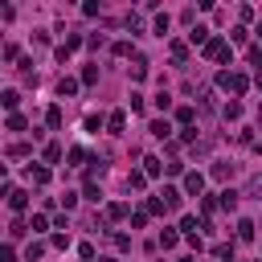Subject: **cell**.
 <instances>
[{"mask_svg": "<svg viewBox=\"0 0 262 262\" xmlns=\"http://www.w3.org/2000/svg\"><path fill=\"white\" fill-rule=\"evenodd\" d=\"M180 262H196V258H180Z\"/></svg>", "mask_w": 262, "mask_h": 262, "instance_id": "cell-47", "label": "cell"}, {"mask_svg": "<svg viewBox=\"0 0 262 262\" xmlns=\"http://www.w3.org/2000/svg\"><path fill=\"white\" fill-rule=\"evenodd\" d=\"M217 196H221L217 205H221L225 213H233V209H237V196H242V192H233V188H225V192H217Z\"/></svg>", "mask_w": 262, "mask_h": 262, "instance_id": "cell-10", "label": "cell"}, {"mask_svg": "<svg viewBox=\"0 0 262 262\" xmlns=\"http://www.w3.org/2000/svg\"><path fill=\"white\" fill-rule=\"evenodd\" d=\"M29 180H33V184H49V168H41V164H29Z\"/></svg>", "mask_w": 262, "mask_h": 262, "instance_id": "cell-14", "label": "cell"}, {"mask_svg": "<svg viewBox=\"0 0 262 262\" xmlns=\"http://www.w3.org/2000/svg\"><path fill=\"white\" fill-rule=\"evenodd\" d=\"M164 168H168V164H164L160 156H147V160H143V172H147V176H160Z\"/></svg>", "mask_w": 262, "mask_h": 262, "instance_id": "cell-13", "label": "cell"}, {"mask_svg": "<svg viewBox=\"0 0 262 262\" xmlns=\"http://www.w3.org/2000/svg\"><path fill=\"white\" fill-rule=\"evenodd\" d=\"M143 78H147V61H143V57H139V61H135V66H131V82H143Z\"/></svg>", "mask_w": 262, "mask_h": 262, "instance_id": "cell-25", "label": "cell"}, {"mask_svg": "<svg viewBox=\"0 0 262 262\" xmlns=\"http://www.w3.org/2000/svg\"><path fill=\"white\" fill-rule=\"evenodd\" d=\"M123 217H127V205L123 201H111L106 205V221H123Z\"/></svg>", "mask_w": 262, "mask_h": 262, "instance_id": "cell-15", "label": "cell"}, {"mask_svg": "<svg viewBox=\"0 0 262 262\" xmlns=\"http://www.w3.org/2000/svg\"><path fill=\"white\" fill-rule=\"evenodd\" d=\"M188 41H192V45H209L213 37H209V29H205V25H192V33H188Z\"/></svg>", "mask_w": 262, "mask_h": 262, "instance_id": "cell-11", "label": "cell"}, {"mask_svg": "<svg viewBox=\"0 0 262 262\" xmlns=\"http://www.w3.org/2000/svg\"><path fill=\"white\" fill-rule=\"evenodd\" d=\"M106 127H111V135H123V127H127V111H111V115H106Z\"/></svg>", "mask_w": 262, "mask_h": 262, "instance_id": "cell-5", "label": "cell"}, {"mask_svg": "<svg viewBox=\"0 0 262 262\" xmlns=\"http://www.w3.org/2000/svg\"><path fill=\"white\" fill-rule=\"evenodd\" d=\"M4 196H8V209H12V213H25V209H29V192H25V188H8V184H4Z\"/></svg>", "mask_w": 262, "mask_h": 262, "instance_id": "cell-3", "label": "cell"}, {"mask_svg": "<svg viewBox=\"0 0 262 262\" xmlns=\"http://www.w3.org/2000/svg\"><path fill=\"white\" fill-rule=\"evenodd\" d=\"M78 86H82V78H61V82H57V94H61V98H74Z\"/></svg>", "mask_w": 262, "mask_h": 262, "instance_id": "cell-6", "label": "cell"}, {"mask_svg": "<svg viewBox=\"0 0 262 262\" xmlns=\"http://www.w3.org/2000/svg\"><path fill=\"white\" fill-rule=\"evenodd\" d=\"M172 61H176V66L188 61V45H184V41H172Z\"/></svg>", "mask_w": 262, "mask_h": 262, "instance_id": "cell-17", "label": "cell"}, {"mask_svg": "<svg viewBox=\"0 0 262 262\" xmlns=\"http://www.w3.org/2000/svg\"><path fill=\"white\" fill-rule=\"evenodd\" d=\"M201 213L213 217V213H217V201H213V196H201Z\"/></svg>", "mask_w": 262, "mask_h": 262, "instance_id": "cell-34", "label": "cell"}, {"mask_svg": "<svg viewBox=\"0 0 262 262\" xmlns=\"http://www.w3.org/2000/svg\"><path fill=\"white\" fill-rule=\"evenodd\" d=\"M78 258H82V262H94V246L82 242V246H78Z\"/></svg>", "mask_w": 262, "mask_h": 262, "instance_id": "cell-37", "label": "cell"}, {"mask_svg": "<svg viewBox=\"0 0 262 262\" xmlns=\"http://www.w3.org/2000/svg\"><path fill=\"white\" fill-rule=\"evenodd\" d=\"M147 131H151L156 139H172V123H168V119H151V127H147Z\"/></svg>", "mask_w": 262, "mask_h": 262, "instance_id": "cell-8", "label": "cell"}, {"mask_svg": "<svg viewBox=\"0 0 262 262\" xmlns=\"http://www.w3.org/2000/svg\"><path fill=\"white\" fill-rule=\"evenodd\" d=\"M221 119H225V123H237V119H242V102H237V98H229V102L221 106Z\"/></svg>", "mask_w": 262, "mask_h": 262, "instance_id": "cell-7", "label": "cell"}, {"mask_svg": "<svg viewBox=\"0 0 262 262\" xmlns=\"http://www.w3.org/2000/svg\"><path fill=\"white\" fill-rule=\"evenodd\" d=\"M254 86H258V90H262V70H258V74H254Z\"/></svg>", "mask_w": 262, "mask_h": 262, "instance_id": "cell-46", "label": "cell"}, {"mask_svg": "<svg viewBox=\"0 0 262 262\" xmlns=\"http://www.w3.org/2000/svg\"><path fill=\"white\" fill-rule=\"evenodd\" d=\"M143 184H147V172H131L127 176V188H143Z\"/></svg>", "mask_w": 262, "mask_h": 262, "instance_id": "cell-32", "label": "cell"}, {"mask_svg": "<svg viewBox=\"0 0 262 262\" xmlns=\"http://www.w3.org/2000/svg\"><path fill=\"white\" fill-rule=\"evenodd\" d=\"M246 37H250V33H246V25H237V29H233V33H229V41H233V45H242V41H246Z\"/></svg>", "mask_w": 262, "mask_h": 262, "instance_id": "cell-39", "label": "cell"}, {"mask_svg": "<svg viewBox=\"0 0 262 262\" xmlns=\"http://www.w3.org/2000/svg\"><path fill=\"white\" fill-rule=\"evenodd\" d=\"M49 246H53V250H66V246H70V233H53Z\"/></svg>", "mask_w": 262, "mask_h": 262, "instance_id": "cell-36", "label": "cell"}, {"mask_svg": "<svg viewBox=\"0 0 262 262\" xmlns=\"http://www.w3.org/2000/svg\"><path fill=\"white\" fill-rule=\"evenodd\" d=\"M4 123H8V131H25V127H29V123H25V115H8Z\"/></svg>", "mask_w": 262, "mask_h": 262, "instance_id": "cell-30", "label": "cell"}, {"mask_svg": "<svg viewBox=\"0 0 262 262\" xmlns=\"http://www.w3.org/2000/svg\"><path fill=\"white\" fill-rule=\"evenodd\" d=\"M45 123H49V131H61V123H66V115H61V106H49V115H45Z\"/></svg>", "mask_w": 262, "mask_h": 262, "instance_id": "cell-12", "label": "cell"}, {"mask_svg": "<svg viewBox=\"0 0 262 262\" xmlns=\"http://www.w3.org/2000/svg\"><path fill=\"white\" fill-rule=\"evenodd\" d=\"M229 176H233V164L217 160V164H213V180H229Z\"/></svg>", "mask_w": 262, "mask_h": 262, "instance_id": "cell-18", "label": "cell"}, {"mask_svg": "<svg viewBox=\"0 0 262 262\" xmlns=\"http://www.w3.org/2000/svg\"><path fill=\"white\" fill-rule=\"evenodd\" d=\"M237 20H242V25H250V20H254V8H250V4H242V8H237Z\"/></svg>", "mask_w": 262, "mask_h": 262, "instance_id": "cell-38", "label": "cell"}, {"mask_svg": "<svg viewBox=\"0 0 262 262\" xmlns=\"http://www.w3.org/2000/svg\"><path fill=\"white\" fill-rule=\"evenodd\" d=\"M111 53H115V57H127V53H131V45H127V41H115V45H111Z\"/></svg>", "mask_w": 262, "mask_h": 262, "instance_id": "cell-40", "label": "cell"}, {"mask_svg": "<svg viewBox=\"0 0 262 262\" xmlns=\"http://www.w3.org/2000/svg\"><path fill=\"white\" fill-rule=\"evenodd\" d=\"M102 262H115V258H102Z\"/></svg>", "mask_w": 262, "mask_h": 262, "instance_id": "cell-48", "label": "cell"}, {"mask_svg": "<svg viewBox=\"0 0 262 262\" xmlns=\"http://www.w3.org/2000/svg\"><path fill=\"white\" fill-rule=\"evenodd\" d=\"M168 29H172V20H168V12H164V16H156V37H168Z\"/></svg>", "mask_w": 262, "mask_h": 262, "instance_id": "cell-28", "label": "cell"}, {"mask_svg": "<svg viewBox=\"0 0 262 262\" xmlns=\"http://www.w3.org/2000/svg\"><path fill=\"white\" fill-rule=\"evenodd\" d=\"M8 156H12V160H20V156H29V143H12V147H8Z\"/></svg>", "mask_w": 262, "mask_h": 262, "instance_id": "cell-42", "label": "cell"}, {"mask_svg": "<svg viewBox=\"0 0 262 262\" xmlns=\"http://www.w3.org/2000/svg\"><path fill=\"white\" fill-rule=\"evenodd\" d=\"M0 258H4V262H16V250H12V242L4 246V254H0Z\"/></svg>", "mask_w": 262, "mask_h": 262, "instance_id": "cell-45", "label": "cell"}, {"mask_svg": "<svg viewBox=\"0 0 262 262\" xmlns=\"http://www.w3.org/2000/svg\"><path fill=\"white\" fill-rule=\"evenodd\" d=\"M29 229H33V233H45V229H49V217H45V213H33Z\"/></svg>", "mask_w": 262, "mask_h": 262, "instance_id": "cell-22", "label": "cell"}, {"mask_svg": "<svg viewBox=\"0 0 262 262\" xmlns=\"http://www.w3.org/2000/svg\"><path fill=\"white\" fill-rule=\"evenodd\" d=\"M94 82H98V66H86L82 70V86H94Z\"/></svg>", "mask_w": 262, "mask_h": 262, "instance_id": "cell-29", "label": "cell"}, {"mask_svg": "<svg viewBox=\"0 0 262 262\" xmlns=\"http://www.w3.org/2000/svg\"><path fill=\"white\" fill-rule=\"evenodd\" d=\"M217 86H221V90H233V94H246V90H250V78L237 74V70H221V74H217Z\"/></svg>", "mask_w": 262, "mask_h": 262, "instance_id": "cell-1", "label": "cell"}, {"mask_svg": "<svg viewBox=\"0 0 262 262\" xmlns=\"http://www.w3.org/2000/svg\"><path fill=\"white\" fill-rule=\"evenodd\" d=\"M176 242H180L176 229H164V233H160V246H164V250H176Z\"/></svg>", "mask_w": 262, "mask_h": 262, "instance_id": "cell-24", "label": "cell"}, {"mask_svg": "<svg viewBox=\"0 0 262 262\" xmlns=\"http://www.w3.org/2000/svg\"><path fill=\"white\" fill-rule=\"evenodd\" d=\"M147 213H168V205H164V196H147Z\"/></svg>", "mask_w": 262, "mask_h": 262, "instance_id": "cell-33", "label": "cell"}, {"mask_svg": "<svg viewBox=\"0 0 262 262\" xmlns=\"http://www.w3.org/2000/svg\"><path fill=\"white\" fill-rule=\"evenodd\" d=\"M176 119H180V127H192V119H196V111H192V106H180V111H176Z\"/></svg>", "mask_w": 262, "mask_h": 262, "instance_id": "cell-26", "label": "cell"}, {"mask_svg": "<svg viewBox=\"0 0 262 262\" xmlns=\"http://www.w3.org/2000/svg\"><path fill=\"white\" fill-rule=\"evenodd\" d=\"M57 160H61V143H49L45 147V164H57Z\"/></svg>", "mask_w": 262, "mask_h": 262, "instance_id": "cell-31", "label": "cell"}, {"mask_svg": "<svg viewBox=\"0 0 262 262\" xmlns=\"http://www.w3.org/2000/svg\"><path fill=\"white\" fill-rule=\"evenodd\" d=\"M131 225L139 229V225H147V209H139V213H131Z\"/></svg>", "mask_w": 262, "mask_h": 262, "instance_id": "cell-44", "label": "cell"}, {"mask_svg": "<svg viewBox=\"0 0 262 262\" xmlns=\"http://www.w3.org/2000/svg\"><path fill=\"white\" fill-rule=\"evenodd\" d=\"M160 196H164V205H168V209H180V188H164Z\"/></svg>", "mask_w": 262, "mask_h": 262, "instance_id": "cell-21", "label": "cell"}, {"mask_svg": "<svg viewBox=\"0 0 262 262\" xmlns=\"http://www.w3.org/2000/svg\"><path fill=\"white\" fill-rule=\"evenodd\" d=\"M213 254H217L221 262H233V242H217V246H213Z\"/></svg>", "mask_w": 262, "mask_h": 262, "instance_id": "cell-20", "label": "cell"}, {"mask_svg": "<svg viewBox=\"0 0 262 262\" xmlns=\"http://www.w3.org/2000/svg\"><path fill=\"white\" fill-rule=\"evenodd\" d=\"M16 237H25V221H12L8 225V242H16Z\"/></svg>", "mask_w": 262, "mask_h": 262, "instance_id": "cell-35", "label": "cell"}, {"mask_svg": "<svg viewBox=\"0 0 262 262\" xmlns=\"http://www.w3.org/2000/svg\"><path fill=\"white\" fill-rule=\"evenodd\" d=\"M82 196H86V201H94V205H98V201H102V188H98V184H94V180H86V184H82Z\"/></svg>", "mask_w": 262, "mask_h": 262, "instance_id": "cell-19", "label": "cell"}, {"mask_svg": "<svg viewBox=\"0 0 262 262\" xmlns=\"http://www.w3.org/2000/svg\"><path fill=\"white\" fill-rule=\"evenodd\" d=\"M242 196H262V172H254L250 180H246V192Z\"/></svg>", "mask_w": 262, "mask_h": 262, "instance_id": "cell-16", "label": "cell"}, {"mask_svg": "<svg viewBox=\"0 0 262 262\" xmlns=\"http://www.w3.org/2000/svg\"><path fill=\"white\" fill-rule=\"evenodd\" d=\"M0 106H4L8 115H16V106H20V94H16V90H4V94H0Z\"/></svg>", "mask_w": 262, "mask_h": 262, "instance_id": "cell-9", "label": "cell"}, {"mask_svg": "<svg viewBox=\"0 0 262 262\" xmlns=\"http://www.w3.org/2000/svg\"><path fill=\"white\" fill-rule=\"evenodd\" d=\"M205 57H209V61H229V57H233V49H229V41H225V37H213V41L205 45Z\"/></svg>", "mask_w": 262, "mask_h": 262, "instance_id": "cell-2", "label": "cell"}, {"mask_svg": "<svg viewBox=\"0 0 262 262\" xmlns=\"http://www.w3.org/2000/svg\"><path fill=\"white\" fill-rule=\"evenodd\" d=\"M250 237H254V221L242 217V221H237V242H250Z\"/></svg>", "mask_w": 262, "mask_h": 262, "instance_id": "cell-23", "label": "cell"}, {"mask_svg": "<svg viewBox=\"0 0 262 262\" xmlns=\"http://www.w3.org/2000/svg\"><path fill=\"white\" fill-rule=\"evenodd\" d=\"M102 127V115H86V131H98Z\"/></svg>", "mask_w": 262, "mask_h": 262, "instance_id": "cell-43", "label": "cell"}, {"mask_svg": "<svg viewBox=\"0 0 262 262\" xmlns=\"http://www.w3.org/2000/svg\"><path fill=\"white\" fill-rule=\"evenodd\" d=\"M184 192H188V196H201V192H205V176H201V172H184Z\"/></svg>", "mask_w": 262, "mask_h": 262, "instance_id": "cell-4", "label": "cell"}, {"mask_svg": "<svg viewBox=\"0 0 262 262\" xmlns=\"http://www.w3.org/2000/svg\"><path fill=\"white\" fill-rule=\"evenodd\" d=\"M168 106H172V94L160 90V94H156V111H168Z\"/></svg>", "mask_w": 262, "mask_h": 262, "instance_id": "cell-41", "label": "cell"}, {"mask_svg": "<svg viewBox=\"0 0 262 262\" xmlns=\"http://www.w3.org/2000/svg\"><path fill=\"white\" fill-rule=\"evenodd\" d=\"M41 254H45V242H29V246H25V258H29V262L41 258Z\"/></svg>", "mask_w": 262, "mask_h": 262, "instance_id": "cell-27", "label": "cell"}]
</instances>
